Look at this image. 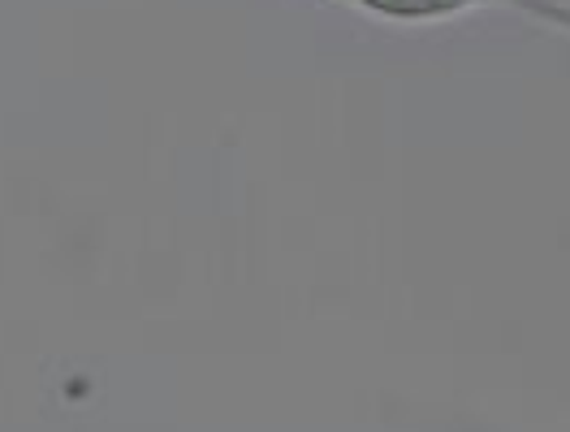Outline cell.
Listing matches in <instances>:
<instances>
[{"label": "cell", "mask_w": 570, "mask_h": 432, "mask_svg": "<svg viewBox=\"0 0 570 432\" xmlns=\"http://www.w3.org/2000/svg\"><path fill=\"white\" fill-rule=\"evenodd\" d=\"M367 9H381V13H402V18H420V13H450L466 0H363Z\"/></svg>", "instance_id": "1"}]
</instances>
